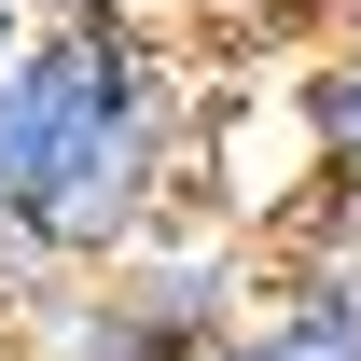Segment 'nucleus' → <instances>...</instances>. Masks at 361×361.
<instances>
[{"label":"nucleus","mask_w":361,"mask_h":361,"mask_svg":"<svg viewBox=\"0 0 361 361\" xmlns=\"http://www.w3.org/2000/svg\"><path fill=\"white\" fill-rule=\"evenodd\" d=\"M278 111L306 139V180L334 209H361V28H306L292 70H278Z\"/></svg>","instance_id":"nucleus-2"},{"label":"nucleus","mask_w":361,"mask_h":361,"mask_svg":"<svg viewBox=\"0 0 361 361\" xmlns=\"http://www.w3.org/2000/svg\"><path fill=\"white\" fill-rule=\"evenodd\" d=\"M209 153V84L180 28H28L0 84V223L28 236L56 278H111L139 236L195 209Z\"/></svg>","instance_id":"nucleus-1"},{"label":"nucleus","mask_w":361,"mask_h":361,"mask_svg":"<svg viewBox=\"0 0 361 361\" xmlns=\"http://www.w3.org/2000/svg\"><path fill=\"white\" fill-rule=\"evenodd\" d=\"M195 28H209V42L236 28V42H278V56L306 42V14H292V0H195Z\"/></svg>","instance_id":"nucleus-5"},{"label":"nucleus","mask_w":361,"mask_h":361,"mask_svg":"<svg viewBox=\"0 0 361 361\" xmlns=\"http://www.w3.org/2000/svg\"><path fill=\"white\" fill-rule=\"evenodd\" d=\"M209 361H361V334H348V319H319L306 292H264V306L236 319Z\"/></svg>","instance_id":"nucleus-3"},{"label":"nucleus","mask_w":361,"mask_h":361,"mask_svg":"<svg viewBox=\"0 0 361 361\" xmlns=\"http://www.w3.org/2000/svg\"><path fill=\"white\" fill-rule=\"evenodd\" d=\"M292 14H306V28H361V0H292Z\"/></svg>","instance_id":"nucleus-7"},{"label":"nucleus","mask_w":361,"mask_h":361,"mask_svg":"<svg viewBox=\"0 0 361 361\" xmlns=\"http://www.w3.org/2000/svg\"><path fill=\"white\" fill-rule=\"evenodd\" d=\"M14 56H28V14H14V0H0V84H14Z\"/></svg>","instance_id":"nucleus-6"},{"label":"nucleus","mask_w":361,"mask_h":361,"mask_svg":"<svg viewBox=\"0 0 361 361\" xmlns=\"http://www.w3.org/2000/svg\"><path fill=\"white\" fill-rule=\"evenodd\" d=\"M28 28H111V14H139V28H180V42H209L195 28V0H14Z\"/></svg>","instance_id":"nucleus-4"},{"label":"nucleus","mask_w":361,"mask_h":361,"mask_svg":"<svg viewBox=\"0 0 361 361\" xmlns=\"http://www.w3.org/2000/svg\"><path fill=\"white\" fill-rule=\"evenodd\" d=\"M0 361H28V348H14V334H0Z\"/></svg>","instance_id":"nucleus-8"}]
</instances>
